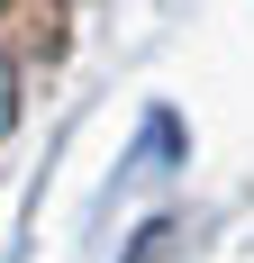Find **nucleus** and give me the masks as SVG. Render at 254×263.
<instances>
[{"instance_id":"1","label":"nucleus","mask_w":254,"mask_h":263,"mask_svg":"<svg viewBox=\"0 0 254 263\" xmlns=\"http://www.w3.org/2000/svg\"><path fill=\"white\" fill-rule=\"evenodd\" d=\"M0 127H9V73H0Z\"/></svg>"}]
</instances>
